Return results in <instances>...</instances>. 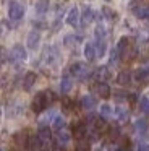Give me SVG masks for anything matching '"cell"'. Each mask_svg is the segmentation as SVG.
<instances>
[{"label":"cell","instance_id":"cell-1","mask_svg":"<svg viewBox=\"0 0 149 151\" xmlns=\"http://www.w3.org/2000/svg\"><path fill=\"white\" fill-rule=\"evenodd\" d=\"M52 99H54V94H52L50 91L37 93V94L34 96V99H32V102H31V109L36 112V114H41V112L44 111L49 104H50Z\"/></svg>","mask_w":149,"mask_h":151},{"label":"cell","instance_id":"cell-2","mask_svg":"<svg viewBox=\"0 0 149 151\" xmlns=\"http://www.w3.org/2000/svg\"><path fill=\"white\" fill-rule=\"evenodd\" d=\"M24 17V7H23L19 2H10L8 4V18L13 21H19Z\"/></svg>","mask_w":149,"mask_h":151},{"label":"cell","instance_id":"cell-3","mask_svg":"<svg viewBox=\"0 0 149 151\" xmlns=\"http://www.w3.org/2000/svg\"><path fill=\"white\" fill-rule=\"evenodd\" d=\"M10 60H11L13 63H21L26 60V57H28V54H26V49L21 46V44H15V46L11 47V50H10Z\"/></svg>","mask_w":149,"mask_h":151},{"label":"cell","instance_id":"cell-4","mask_svg":"<svg viewBox=\"0 0 149 151\" xmlns=\"http://www.w3.org/2000/svg\"><path fill=\"white\" fill-rule=\"evenodd\" d=\"M87 73V68L84 63L81 62H74L73 65L70 67V75L71 76H78V78H83V76H86Z\"/></svg>","mask_w":149,"mask_h":151},{"label":"cell","instance_id":"cell-5","mask_svg":"<svg viewBox=\"0 0 149 151\" xmlns=\"http://www.w3.org/2000/svg\"><path fill=\"white\" fill-rule=\"evenodd\" d=\"M39 42H41V34H39L37 31H31V33L28 34V39H26V46H28V49H31V50L37 49Z\"/></svg>","mask_w":149,"mask_h":151},{"label":"cell","instance_id":"cell-6","mask_svg":"<svg viewBox=\"0 0 149 151\" xmlns=\"http://www.w3.org/2000/svg\"><path fill=\"white\" fill-rule=\"evenodd\" d=\"M44 60L47 65H55L58 60V52L55 47H47V50L44 52Z\"/></svg>","mask_w":149,"mask_h":151},{"label":"cell","instance_id":"cell-7","mask_svg":"<svg viewBox=\"0 0 149 151\" xmlns=\"http://www.w3.org/2000/svg\"><path fill=\"white\" fill-rule=\"evenodd\" d=\"M78 21H80V10H78V7H71L67 15V24L74 28L78 26Z\"/></svg>","mask_w":149,"mask_h":151},{"label":"cell","instance_id":"cell-8","mask_svg":"<svg viewBox=\"0 0 149 151\" xmlns=\"http://www.w3.org/2000/svg\"><path fill=\"white\" fill-rule=\"evenodd\" d=\"M73 135L78 138V140H84L87 137V127L84 122H78L74 124V128H73Z\"/></svg>","mask_w":149,"mask_h":151},{"label":"cell","instance_id":"cell-9","mask_svg":"<svg viewBox=\"0 0 149 151\" xmlns=\"http://www.w3.org/2000/svg\"><path fill=\"white\" fill-rule=\"evenodd\" d=\"M36 80H37V75H36L34 72H28L24 75V78H23V89H24V91H29V89L34 86Z\"/></svg>","mask_w":149,"mask_h":151},{"label":"cell","instance_id":"cell-10","mask_svg":"<svg viewBox=\"0 0 149 151\" xmlns=\"http://www.w3.org/2000/svg\"><path fill=\"white\" fill-rule=\"evenodd\" d=\"M94 76H96L97 81H105L107 83V80H110L112 73H110V70L107 68V67H99V68L94 72Z\"/></svg>","mask_w":149,"mask_h":151},{"label":"cell","instance_id":"cell-11","mask_svg":"<svg viewBox=\"0 0 149 151\" xmlns=\"http://www.w3.org/2000/svg\"><path fill=\"white\" fill-rule=\"evenodd\" d=\"M37 137H39V140L42 141V146H45V145H49V143H50V140H52L50 128H47V127H41V128H39V133H37Z\"/></svg>","mask_w":149,"mask_h":151},{"label":"cell","instance_id":"cell-12","mask_svg":"<svg viewBox=\"0 0 149 151\" xmlns=\"http://www.w3.org/2000/svg\"><path fill=\"white\" fill-rule=\"evenodd\" d=\"M84 57H86L87 62H92V60L97 59V55H96V47H94L92 42H86V44H84Z\"/></svg>","mask_w":149,"mask_h":151},{"label":"cell","instance_id":"cell-13","mask_svg":"<svg viewBox=\"0 0 149 151\" xmlns=\"http://www.w3.org/2000/svg\"><path fill=\"white\" fill-rule=\"evenodd\" d=\"M70 140H71V133H70V132L63 130V128L57 132V141H58V145L67 146V145L70 143Z\"/></svg>","mask_w":149,"mask_h":151},{"label":"cell","instance_id":"cell-14","mask_svg":"<svg viewBox=\"0 0 149 151\" xmlns=\"http://www.w3.org/2000/svg\"><path fill=\"white\" fill-rule=\"evenodd\" d=\"M71 88H73V80H71V76L65 75L60 81V91L63 93V94H68V93L71 91Z\"/></svg>","mask_w":149,"mask_h":151},{"label":"cell","instance_id":"cell-15","mask_svg":"<svg viewBox=\"0 0 149 151\" xmlns=\"http://www.w3.org/2000/svg\"><path fill=\"white\" fill-rule=\"evenodd\" d=\"M94 47H96V55H97V59H100V57L105 55V52H107V42H105V39H96Z\"/></svg>","mask_w":149,"mask_h":151},{"label":"cell","instance_id":"cell-16","mask_svg":"<svg viewBox=\"0 0 149 151\" xmlns=\"http://www.w3.org/2000/svg\"><path fill=\"white\" fill-rule=\"evenodd\" d=\"M94 18H96V12H94L91 7H84L83 15H81V21H83L84 24H89Z\"/></svg>","mask_w":149,"mask_h":151},{"label":"cell","instance_id":"cell-17","mask_svg":"<svg viewBox=\"0 0 149 151\" xmlns=\"http://www.w3.org/2000/svg\"><path fill=\"white\" fill-rule=\"evenodd\" d=\"M96 93L100 96V98H109L110 96V88L105 81H99L96 85Z\"/></svg>","mask_w":149,"mask_h":151},{"label":"cell","instance_id":"cell-18","mask_svg":"<svg viewBox=\"0 0 149 151\" xmlns=\"http://www.w3.org/2000/svg\"><path fill=\"white\" fill-rule=\"evenodd\" d=\"M26 146H28L31 151H39V150L42 148V141L39 140L37 135H36V137H29V138H28V143H26Z\"/></svg>","mask_w":149,"mask_h":151},{"label":"cell","instance_id":"cell-19","mask_svg":"<svg viewBox=\"0 0 149 151\" xmlns=\"http://www.w3.org/2000/svg\"><path fill=\"white\" fill-rule=\"evenodd\" d=\"M133 13H135L139 20H149V7H144V5L135 7L133 8Z\"/></svg>","mask_w":149,"mask_h":151},{"label":"cell","instance_id":"cell-20","mask_svg":"<svg viewBox=\"0 0 149 151\" xmlns=\"http://www.w3.org/2000/svg\"><path fill=\"white\" fill-rule=\"evenodd\" d=\"M94 106H96V99H94V96L86 94V96L81 98V107L83 109H92Z\"/></svg>","mask_w":149,"mask_h":151},{"label":"cell","instance_id":"cell-21","mask_svg":"<svg viewBox=\"0 0 149 151\" xmlns=\"http://www.w3.org/2000/svg\"><path fill=\"white\" fill-rule=\"evenodd\" d=\"M135 128H136V132L138 133H146L148 132V128H149V122L146 120V119H138V120L135 122Z\"/></svg>","mask_w":149,"mask_h":151},{"label":"cell","instance_id":"cell-22","mask_svg":"<svg viewBox=\"0 0 149 151\" xmlns=\"http://www.w3.org/2000/svg\"><path fill=\"white\" fill-rule=\"evenodd\" d=\"M117 81H118V85H122V86L130 85V83H131V73H130L128 70L122 72V73L118 75V78H117Z\"/></svg>","mask_w":149,"mask_h":151},{"label":"cell","instance_id":"cell-23","mask_svg":"<svg viewBox=\"0 0 149 151\" xmlns=\"http://www.w3.org/2000/svg\"><path fill=\"white\" fill-rule=\"evenodd\" d=\"M65 124H67V122H65V119L62 117V115H55L54 119H52V128H54V130H62V128H65Z\"/></svg>","mask_w":149,"mask_h":151},{"label":"cell","instance_id":"cell-24","mask_svg":"<svg viewBox=\"0 0 149 151\" xmlns=\"http://www.w3.org/2000/svg\"><path fill=\"white\" fill-rule=\"evenodd\" d=\"M128 46H130V39L126 36H123L122 39L118 41V44H117V50L120 52V55H122V54H125L126 50H128Z\"/></svg>","mask_w":149,"mask_h":151},{"label":"cell","instance_id":"cell-25","mask_svg":"<svg viewBox=\"0 0 149 151\" xmlns=\"http://www.w3.org/2000/svg\"><path fill=\"white\" fill-rule=\"evenodd\" d=\"M112 114H113V107L110 104H107V102H104V104L100 106V117H102V119H109Z\"/></svg>","mask_w":149,"mask_h":151},{"label":"cell","instance_id":"cell-26","mask_svg":"<svg viewBox=\"0 0 149 151\" xmlns=\"http://www.w3.org/2000/svg\"><path fill=\"white\" fill-rule=\"evenodd\" d=\"M115 115H117V119H118L120 122H125L126 119H128V111H126V107L117 106V109H115Z\"/></svg>","mask_w":149,"mask_h":151},{"label":"cell","instance_id":"cell-27","mask_svg":"<svg viewBox=\"0 0 149 151\" xmlns=\"http://www.w3.org/2000/svg\"><path fill=\"white\" fill-rule=\"evenodd\" d=\"M94 36H96V39H105L107 29L104 28V24H97L96 29H94Z\"/></svg>","mask_w":149,"mask_h":151},{"label":"cell","instance_id":"cell-28","mask_svg":"<svg viewBox=\"0 0 149 151\" xmlns=\"http://www.w3.org/2000/svg\"><path fill=\"white\" fill-rule=\"evenodd\" d=\"M15 141L19 146H26V143H28V135H26L24 132H18V133L15 135Z\"/></svg>","mask_w":149,"mask_h":151},{"label":"cell","instance_id":"cell-29","mask_svg":"<svg viewBox=\"0 0 149 151\" xmlns=\"http://www.w3.org/2000/svg\"><path fill=\"white\" fill-rule=\"evenodd\" d=\"M47 7H49L47 0H39L37 4H36V12H37L39 15H42V13L47 12Z\"/></svg>","mask_w":149,"mask_h":151},{"label":"cell","instance_id":"cell-30","mask_svg":"<svg viewBox=\"0 0 149 151\" xmlns=\"http://www.w3.org/2000/svg\"><path fill=\"white\" fill-rule=\"evenodd\" d=\"M139 107L144 114H149V98L148 96H143L141 101H139Z\"/></svg>","mask_w":149,"mask_h":151},{"label":"cell","instance_id":"cell-31","mask_svg":"<svg viewBox=\"0 0 149 151\" xmlns=\"http://www.w3.org/2000/svg\"><path fill=\"white\" fill-rule=\"evenodd\" d=\"M148 76H149V75L146 73L144 68H138V70L135 72V80H138V81H144Z\"/></svg>","mask_w":149,"mask_h":151},{"label":"cell","instance_id":"cell-32","mask_svg":"<svg viewBox=\"0 0 149 151\" xmlns=\"http://www.w3.org/2000/svg\"><path fill=\"white\" fill-rule=\"evenodd\" d=\"M118 57H120V52L117 50V47L110 52V60H109V63L110 65H117V62H118Z\"/></svg>","mask_w":149,"mask_h":151},{"label":"cell","instance_id":"cell-33","mask_svg":"<svg viewBox=\"0 0 149 151\" xmlns=\"http://www.w3.org/2000/svg\"><path fill=\"white\" fill-rule=\"evenodd\" d=\"M74 41H80V37L71 36V34H67V36H65V39H63V44H65L67 47H70V46H73Z\"/></svg>","mask_w":149,"mask_h":151},{"label":"cell","instance_id":"cell-34","mask_svg":"<svg viewBox=\"0 0 149 151\" xmlns=\"http://www.w3.org/2000/svg\"><path fill=\"white\" fill-rule=\"evenodd\" d=\"M102 17L105 18V20L112 21L113 18H115V13H113V10H110V8H102Z\"/></svg>","mask_w":149,"mask_h":151},{"label":"cell","instance_id":"cell-35","mask_svg":"<svg viewBox=\"0 0 149 151\" xmlns=\"http://www.w3.org/2000/svg\"><path fill=\"white\" fill-rule=\"evenodd\" d=\"M76 151H91V150H89V145L87 143H81V145H78Z\"/></svg>","mask_w":149,"mask_h":151},{"label":"cell","instance_id":"cell-36","mask_svg":"<svg viewBox=\"0 0 149 151\" xmlns=\"http://www.w3.org/2000/svg\"><path fill=\"white\" fill-rule=\"evenodd\" d=\"M138 151H149V145H144V143L138 145Z\"/></svg>","mask_w":149,"mask_h":151},{"label":"cell","instance_id":"cell-37","mask_svg":"<svg viewBox=\"0 0 149 151\" xmlns=\"http://www.w3.org/2000/svg\"><path fill=\"white\" fill-rule=\"evenodd\" d=\"M5 62V52H3V49H0V65Z\"/></svg>","mask_w":149,"mask_h":151},{"label":"cell","instance_id":"cell-38","mask_svg":"<svg viewBox=\"0 0 149 151\" xmlns=\"http://www.w3.org/2000/svg\"><path fill=\"white\" fill-rule=\"evenodd\" d=\"M143 68H144V70H146V73H148V75H149V63H148V65H144V67H143Z\"/></svg>","mask_w":149,"mask_h":151},{"label":"cell","instance_id":"cell-39","mask_svg":"<svg viewBox=\"0 0 149 151\" xmlns=\"http://www.w3.org/2000/svg\"><path fill=\"white\" fill-rule=\"evenodd\" d=\"M117 151H126V150H125V148H118Z\"/></svg>","mask_w":149,"mask_h":151},{"label":"cell","instance_id":"cell-40","mask_svg":"<svg viewBox=\"0 0 149 151\" xmlns=\"http://www.w3.org/2000/svg\"><path fill=\"white\" fill-rule=\"evenodd\" d=\"M0 34H2V29H0Z\"/></svg>","mask_w":149,"mask_h":151},{"label":"cell","instance_id":"cell-41","mask_svg":"<svg viewBox=\"0 0 149 151\" xmlns=\"http://www.w3.org/2000/svg\"><path fill=\"white\" fill-rule=\"evenodd\" d=\"M107 2H110V0H107Z\"/></svg>","mask_w":149,"mask_h":151}]
</instances>
